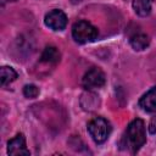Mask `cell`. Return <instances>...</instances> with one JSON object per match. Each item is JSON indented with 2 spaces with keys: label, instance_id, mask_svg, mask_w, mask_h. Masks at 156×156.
Here are the masks:
<instances>
[{
  "label": "cell",
  "instance_id": "obj_11",
  "mask_svg": "<svg viewBox=\"0 0 156 156\" xmlns=\"http://www.w3.org/2000/svg\"><path fill=\"white\" fill-rule=\"evenodd\" d=\"M16 78H17V72L12 67H7V66L1 67V69H0V79H1V85L2 87L12 83L13 80H16Z\"/></svg>",
  "mask_w": 156,
  "mask_h": 156
},
{
  "label": "cell",
  "instance_id": "obj_13",
  "mask_svg": "<svg viewBox=\"0 0 156 156\" xmlns=\"http://www.w3.org/2000/svg\"><path fill=\"white\" fill-rule=\"evenodd\" d=\"M73 1H76V2H77V1H82V0H73Z\"/></svg>",
  "mask_w": 156,
  "mask_h": 156
},
{
  "label": "cell",
  "instance_id": "obj_2",
  "mask_svg": "<svg viewBox=\"0 0 156 156\" xmlns=\"http://www.w3.org/2000/svg\"><path fill=\"white\" fill-rule=\"evenodd\" d=\"M98 35V28L88 21H78L72 27V37L78 44H87L94 41Z\"/></svg>",
  "mask_w": 156,
  "mask_h": 156
},
{
  "label": "cell",
  "instance_id": "obj_9",
  "mask_svg": "<svg viewBox=\"0 0 156 156\" xmlns=\"http://www.w3.org/2000/svg\"><path fill=\"white\" fill-rule=\"evenodd\" d=\"M149 44H150V39L145 33H136L130 38V45L133 46V49L138 51L146 49Z\"/></svg>",
  "mask_w": 156,
  "mask_h": 156
},
{
  "label": "cell",
  "instance_id": "obj_8",
  "mask_svg": "<svg viewBox=\"0 0 156 156\" xmlns=\"http://www.w3.org/2000/svg\"><path fill=\"white\" fill-rule=\"evenodd\" d=\"M40 61L44 63H57L60 61V51L55 46H46L41 54Z\"/></svg>",
  "mask_w": 156,
  "mask_h": 156
},
{
  "label": "cell",
  "instance_id": "obj_6",
  "mask_svg": "<svg viewBox=\"0 0 156 156\" xmlns=\"http://www.w3.org/2000/svg\"><path fill=\"white\" fill-rule=\"evenodd\" d=\"M7 154L11 156H27L29 155V150L26 145V138L22 133H18L15 138L9 140L7 143Z\"/></svg>",
  "mask_w": 156,
  "mask_h": 156
},
{
  "label": "cell",
  "instance_id": "obj_4",
  "mask_svg": "<svg viewBox=\"0 0 156 156\" xmlns=\"http://www.w3.org/2000/svg\"><path fill=\"white\" fill-rule=\"evenodd\" d=\"M82 83L85 89L101 88L105 84V73L99 67H93L84 74Z\"/></svg>",
  "mask_w": 156,
  "mask_h": 156
},
{
  "label": "cell",
  "instance_id": "obj_10",
  "mask_svg": "<svg viewBox=\"0 0 156 156\" xmlns=\"http://www.w3.org/2000/svg\"><path fill=\"white\" fill-rule=\"evenodd\" d=\"M133 10L136 15L141 17H146L151 12V2L150 0H133Z\"/></svg>",
  "mask_w": 156,
  "mask_h": 156
},
{
  "label": "cell",
  "instance_id": "obj_7",
  "mask_svg": "<svg viewBox=\"0 0 156 156\" xmlns=\"http://www.w3.org/2000/svg\"><path fill=\"white\" fill-rule=\"evenodd\" d=\"M139 106L149 113L156 112V87H152L147 93H145L140 98Z\"/></svg>",
  "mask_w": 156,
  "mask_h": 156
},
{
  "label": "cell",
  "instance_id": "obj_3",
  "mask_svg": "<svg viewBox=\"0 0 156 156\" xmlns=\"http://www.w3.org/2000/svg\"><path fill=\"white\" fill-rule=\"evenodd\" d=\"M88 132L96 144H102L111 134V124L104 117H94L88 123Z\"/></svg>",
  "mask_w": 156,
  "mask_h": 156
},
{
  "label": "cell",
  "instance_id": "obj_12",
  "mask_svg": "<svg viewBox=\"0 0 156 156\" xmlns=\"http://www.w3.org/2000/svg\"><path fill=\"white\" fill-rule=\"evenodd\" d=\"M23 94L28 99H34V98H37L39 95V89L34 84H27L23 88Z\"/></svg>",
  "mask_w": 156,
  "mask_h": 156
},
{
  "label": "cell",
  "instance_id": "obj_5",
  "mask_svg": "<svg viewBox=\"0 0 156 156\" xmlns=\"http://www.w3.org/2000/svg\"><path fill=\"white\" fill-rule=\"evenodd\" d=\"M44 22L52 30H62L67 26V16L61 10H51L45 15Z\"/></svg>",
  "mask_w": 156,
  "mask_h": 156
},
{
  "label": "cell",
  "instance_id": "obj_14",
  "mask_svg": "<svg viewBox=\"0 0 156 156\" xmlns=\"http://www.w3.org/2000/svg\"><path fill=\"white\" fill-rule=\"evenodd\" d=\"M9 1H15V0H9Z\"/></svg>",
  "mask_w": 156,
  "mask_h": 156
},
{
  "label": "cell",
  "instance_id": "obj_1",
  "mask_svg": "<svg viewBox=\"0 0 156 156\" xmlns=\"http://www.w3.org/2000/svg\"><path fill=\"white\" fill-rule=\"evenodd\" d=\"M126 145L128 149L135 154L146 141V133H145V124L144 121L136 118L132 121L127 129H126Z\"/></svg>",
  "mask_w": 156,
  "mask_h": 156
}]
</instances>
